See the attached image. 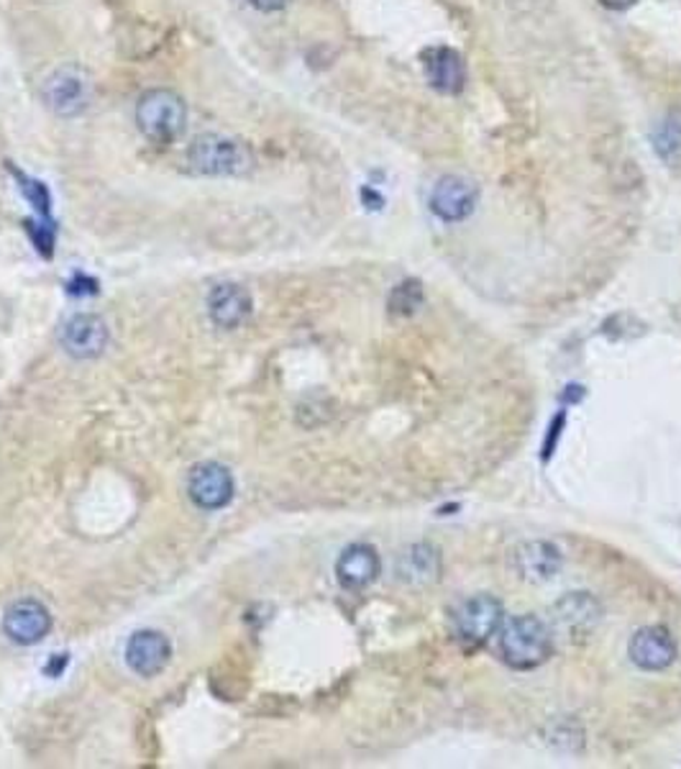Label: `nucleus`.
Masks as SVG:
<instances>
[{
	"instance_id": "6",
	"label": "nucleus",
	"mask_w": 681,
	"mask_h": 769,
	"mask_svg": "<svg viewBox=\"0 0 681 769\" xmlns=\"http://www.w3.org/2000/svg\"><path fill=\"white\" fill-rule=\"evenodd\" d=\"M554 623L571 642H582L602 621V605L592 592H567L554 603Z\"/></svg>"
},
{
	"instance_id": "20",
	"label": "nucleus",
	"mask_w": 681,
	"mask_h": 769,
	"mask_svg": "<svg viewBox=\"0 0 681 769\" xmlns=\"http://www.w3.org/2000/svg\"><path fill=\"white\" fill-rule=\"evenodd\" d=\"M11 172L15 175V182H21L19 188L23 190V196H26V198L31 200V203H34L36 211L42 213L44 219H46V215H49V192H46L44 185H42V182H36V180H29L26 175H23V172H15L13 167H11Z\"/></svg>"
},
{
	"instance_id": "21",
	"label": "nucleus",
	"mask_w": 681,
	"mask_h": 769,
	"mask_svg": "<svg viewBox=\"0 0 681 769\" xmlns=\"http://www.w3.org/2000/svg\"><path fill=\"white\" fill-rule=\"evenodd\" d=\"M563 426H567V411H561L559 415H554L551 426H548V436H546V442H544V449H540V459H544V461H548V459L554 457L556 446H559V442H561Z\"/></svg>"
},
{
	"instance_id": "14",
	"label": "nucleus",
	"mask_w": 681,
	"mask_h": 769,
	"mask_svg": "<svg viewBox=\"0 0 681 769\" xmlns=\"http://www.w3.org/2000/svg\"><path fill=\"white\" fill-rule=\"evenodd\" d=\"M561 549L551 542H525L513 551V569L521 580L540 584L561 572Z\"/></svg>"
},
{
	"instance_id": "2",
	"label": "nucleus",
	"mask_w": 681,
	"mask_h": 769,
	"mask_svg": "<svg viewBox=\"0 0 681 769\" xmlns=\"http://www.w3.org/2000/svg\"><path fill=\"white\" fill-rule=\"evenodd\" d=\"M136 123L149 142L169 144L182 136L185 123H188V108L175 90L154 88L138 98Z\"/></svg>"
},
{
	"instance_id": "12",
	"label": "nucleus",
	"mask_w": 681,
	"mask_h": 769,
	"mask_svg": "<svg viewBox=\"0 0 681 769\" xmlns=\"http://www.w3.org/2000/svg\"><path fill=\"white\" fill-rule=\"evenodd\" d=\"M108 326L100 315L77 313L59 331V342L77 359H92L108 346Z\"/></svg>"
},
{
	"instance_id": "18",
	"label": "nucleus",
	"mask_w": 681,
	"mask_h": 769,
	"mask_svg": "<svg viewBox=\"0 0 681 769\" xmlns=\"http://www.w3.org/2000/svg\"><path fill=\"white\" fill-rule=\"evenodd\" d=\"M654 152L659 154L663 161L674 165L681 159V111H671L659 121V126L651 134Z\"/></svg>"
},
{
	"instance_id": "7",
	"label": "nucleus",
	"mask_w": 681,
	"mask_h": 769,
	"mask_svg": "<svg viewBox=\"0 0 681 769\" xmlns=\"http://www.w3.org/2000/svg\"><path fill=\"white\" fill-rule=\"evenodd\" d=\"M234 475L219 461H203L192 467L188 477V495L203 511H221L234 500Z\"/></svg>"
},
{
	"instance_id": "11",
	"label": "nucleus",
	"mask_w": 681,
	"mask_h": 769,
	"mask_svg": "<svg viewBox=\"0 0 681 769\" xmlns=\"http://www.w3.org/2000/svg\"><path fill=\"white\" fill-rule=\"evenodd\" d=\"M425 80L440 96H459L467 85V62L451 46H431L423 52Z\"/></svg>"
},
{
	"instance_id": "13",
	"label": "nucleus",
	"mask_w": 681,
	"mask_h": 769,
	"mask_svg": "<svg viewBox=\"0 0 681 769\" xmlns=\"http://www.w3.org/2000/svg\"><path fill=\"white\" fill-rule=\"evenodd\" d=\"M172 659V644L159 631H136L126 644V665L138 677H157Z\"/></svg>"
},
{
	"instance_id": "4",
	"label": "nucleus",
	"mask_w": 681,
	"mask_h": 769,
	"mask_svg": "<svg viewBox=\"0 0 681 769\" xmlns=\"http://www.w3.org/2000/svg\"><path fill=\"white\" fill-rule=\"evenodd\" d=\"M188 159L203 175H244L254 165L249 146L221 134L198 136L190 144Z\"/></svg>"
},
{
	"instance_id": "17",
	"label": "nucleus",
	"mask_w": 681,
	"mask_h": 769,
	"mask_svg": "<svg viewBox=\"0 0 681 769\" xmlns=\"http://www.w3.org/2000/svg\"><path fill=\"white\" fill-rule=\"evenodd\" d=\"M208 313L219 328H238L252 315V296L242 285H215L208 296Z\"/></svg>"
},
{
	"instance_id": "15",
	"label": "nucleus",
	"mask_w": 681,
	"mask_h": 769,
	"mask_svg": "<svg viewBox=\"0 0 681 769\" xmlns=\"http://www.w3.org/2000/svg\"><path fill=\"white\" fill-rule=\"evenodd\" d=\"M382 572V561L371 544H351L336 559V580L344 590H364Z\"/></svg>"
},
{
	"instance_id": "3",
	"label": "nucleus",
	"mask_w": 681,
	"mask_h": 769,
	"mask_svg": "<svg viewBox=\"0 0 681 769\" xmlns=\"http://www.w3.org/2000/svg\"><path fill=\"white\" fill-rule=\"evenodd\" d=\"M505 618V608L494 595H471L454 611V636L467 651L482 649L498 634Z\"/></svg>"
},
{
	"instance_id": "23",
	"label": "nucleus",
	"mask_w": 681,
	"mask_h": 769,
	"mask_svg": "<svg viewBox=\"0 0 681 769\" xmlns=\"http://www.w3.org/2000/svg\"><path fill=\"white\" fill-rule=\"evenodd\" d=\"M602 5L607 8V11H628V8H633L638 3V0H600Z\"/></svg>"
},
{
	"instance_id": "16",
	"label": "nucleus",
	"mask_w": 681,
	"mask_h": 769,
	"mask_svg": "<svg viewBox=\"0 0 681 769\" xmlns=\"http://www.w3.org/2000/svg\"><path fill=\"white\" fill-rule=\"evenodd\" d=\"M444 561L433 544H410L398 557V577L410 588H431L440 580Z\"/></svg>"
},
{
	"instance_id": "22",
	"label": "nucleus",
	"mask_w": 681,
	"mask_h": 769,
	"mask_svg": "<svg viewBox=\"0 0 681 769\" xmlns=\"http://www.w3.org/2000/svg\"><path fill=\"white\" fill-rule=\"evenodd\" d=\"M249 3L257 8V11H265V13H275V11H282L284 5L290 3V0H249Z\"/></svg>"
},
{
	"instance_id": "5",
	"label": "nucleus",
	"mask_w": 681,
	"mask_h": 769,
	"mask_svg": "<svg viewBox=\"0 0 681 769\" xmlns=\"http://www.w3.org/2000/svg\"><path fill=\"white\" fill-rule=\"evenodd\" d=\"M90 77L80 67H59L46 77L42 85V100L54 115L62 119H72V115L82 113L90 103Z\"/></svg>"
},
{
	"instance_id": "9",
	"label": "nucleus",
	"mask_w": 681,
	"mask_h": 769,
	"mask_svg": "<svg viewBox=\"0 0 681 769\" xmlns=\"http://www.w3.org/2000/svg\"><path fill=\"white\" fill-rule=\"evenodd\" d=\"M630 661L644 672H663L677 661L679 646L669 628L644 626L633 634L628 644Z\"/></svg>"
},
{
	"instance_id": "8",
	"label": "nucleus",
	"mask_w": 681,
	"mask_h": 769,
	"mask_svg": "<svg viewBox=\"0 0 681 769\" xmlns=\"http://www.w3.org/2000/svg\"><path fill=\"white\" fill-rule=\"evenodd\" d=\"M479 188L461 175H444L431 190V211L446 223H459L475 213Z\"/></svg>"
},
{
	"instance_id": "1",
	"label": "nucleus",
	"mask_w": 681,
	"mask_h": 769,
	"mask_svg": "<svg viewBox=\"0 0 681 769\" xmlns=\"http://www.w3.org/2000/svg\"><path fill=\"white\" fill-rule=\"evenodd\" d=\"M498 649L510 669L528 672L554 654V628L533 613L515 615L498 631Z\"/></svg>"
},
{
	"instance_id": "19",
	"label": "nucleus",
	"mask_w": 681,
	"mask_h": 769,
	"mask_svg": "<svg viewBox=\"0 0 681 769\" xmlns=\"http://www.w3.org/2000/svg\"><path fill=\"white\" fill-rule=\"evenodd\" d=\"M425 303V290L421 280H402L400 285H394V290L390 292V300H387V308H390L392 315L398 319H410V315L417 313V308Z\"/></svg>"
},
{
	"instance_id": "10",
	"label": "nucleus",
	"mask_w": 681,
	"mask_h": 769,
	"mask_svg": "<svg viewBox=\"0 0 681 769\" xmlns=\"http://www.w3.org/2000/svg\"><path fill=\"white\" fill-rule=\"evenodd\" d=\"M3 631L13 644H38L52 631V613L34 598H21L5 608Z\"/></svg>"
}]
</instances>
